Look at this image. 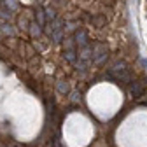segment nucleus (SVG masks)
Returning <instances> with one entry per match:
<instances>
[{
	"mask_svg": "<svg viewBox=\"0 0 147 147\" xmlns=\"http://www.w3.org/2000/svg\"><path fill=\"white\" fill-rule=\"evenodd\" d=\"M131 96H135V98H138V96H142L144 95V88H142V84L140 82H135L133 86H131Z\"/></svg>",
	"mask_w": 147,
	"mask_h": 147,
	"instance_id": "20e7f679",
	"label": "nucleus"
},
{
	"mask_svg": "<svg viewBox=\"0 0 147 147\" xmlns=\"http://www.w3.org/2000/svg\"><path fill=\"white\" fill-rule=\"evenodd\" d=\"M46 14H47V20H54V11L53 9H46Z\"/></svg>",
	"mask_w": 147,
	"mask_h": 147,
	"instance_id": "6e6552de",
	"label": "nucleus"
},
{
	"mask_svg": "<svg viewBox=\"0 0 147 147\" xmlns=\"http://www.w3.org/2000/svg\"><path fill=\"white\" fill-rule=\"evenodd\" d=\"M76 39H77V42L81 46H88V33H86V30H79L76 33Z\"/></svg>",
	"mask_w": 147,
	"mask_h": 147,
	"instance_id": "7ed1b4c3",
	"label": "nucleus"
},
{
	"mask_svg": "<svg viewBox=\"0 0 147 147\" xmlns=\"http://www.w3.org/2000/svg\"><path fill=\"white\" fill-rule=\"evenodd\" d=\"M107 77H109V79H114L116 82H131V79H133V76L128 72V68H126L124 63L116 65L112 70L107 74Z\"/></svg>",
	"mask_w": 147,
	"mask_h": 147,
	"instance_id": "f257e3e1",
	"label": "nucleus"
},
{
	"mask_svg": "<svg viewBox=\"0 0 147 147\" xmlns=\"http://www.w3.org/2000/svg\"><path fill=\"white\" fill-rule=\"evenodd\" d=\"M91 53H93V58H95L96 63H103L107 60V47L103 44H96Z\"/></svg>",
	"mask_w": 147,
	"mask_h": 147,
	"instance_id": "f03ea898",
	"label": "nucleus"
},
{
	"mask_svg": "<svg viewBox=\"0 0 147 147\" xmlns=\"http://www.w3.org/2000/svg\"><path fill=\"white\" fill-rule=\"evenodd\" d=\"M58 91H60L61 95H67L68 91H70V88H68V84H67L65 81H60V82H58Z\"/></svg>",
	"mask_w": 147,
	"mask_h": 147,
	"instance_id": "39448f33",
	"label": "nucleus"
},
{
	"mask_svg": "<svg viewBox=\"0 0 147 147\" xmlns=\"http://www.w3.org/2000/svg\"><path fill=\"white\" fill-rule=\"evenodd\" d=\"M39 23H40V26L44 25V18H42V12H39Z\"/></svg>",
	"mask_w": 147,
	"mask_h": 147,
	"instance_id": "9d476101",
	"label": "nucleus"
},
{
	"mask_svg": "<svg viewBox=\"0 0 147 147\" xmlns=\"http://www.w3.org/2000/svg\"><path fill=\"white\" fill-rule=\"evenodd\" d=\"M32 35L33 37H37V35H40V28H39V25H32Z\"/></svg>",
	"mask_w": 147,
	"mask_h": 147,
	"instance_id": "0eeeda50",
	"label": "nucleus"
},
{
	"mask_svg": "<svg viewBox=\"0 0 147 147\" xmlns=\"http://www.w3.org/2000/svg\"><path fill=\"white\" fill-rule=\"evenodd\" d=\"M5 5H7V7H11V9H16V2H14V0H7Z\"/></svg>",
	"mask_w": 147,
	"mask_h": 147,
	"instance_id": "1a4fd4ad",
	"label": "nucleus"
},
{
	"mask_svg": "<svg viewBox=\"0 0 147 147\" xmlns=\"http://www.w3.org/2000/svg\"><path fill=\"white\" fill-rule=\"evenodd\" d=\"M65 58H67L68 61H72V63H76V56H74V51H67V53H65Z\"/></svg>",
	"mask_w": 147,
	"mask_h": 147,
	"instance_id": "423d86ee",
	"label": "nucleus"
},
{
	"mask_svg": "<svg viewBox=\"0 0 147 147\" xmlns=\"http://www.w3.org/2000/svg\"><path fill=\"white\" fill-rule=\"evenodd\" d=\"M56 2H60V0H56Z\"/></svg>",
	"mask_w": 147,
	"mask_h": 147,
	"instance_id": "9b49d317",
	"label": "nucleus"
}]
</instances>
